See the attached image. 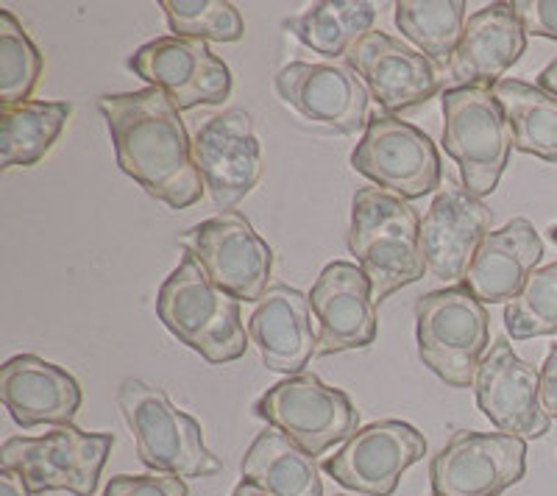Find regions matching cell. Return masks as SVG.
Returning a JSON list of instances; mask_svg holds the SVG:
<instances>
[{
  "label": "cell",
  "mask_w": 557,
  "mask_h": 496,
  "mask_svg": "<svg viewBox=\"0 0 557 496\" xmlns=\"http://www.w3.org/2000/svg\"><path fill=\"white\" fill-rule=\"evenodd\" d=\"M0 399L23 430L73 426L82 408V385L62 365L37 355H17L0 369Z\"/></svg>",
  "instance_id": "obj_20"
},
{
  "label": "cell",
  "mask_w": 557,
  "mask_h": 496,
  "mask_svg": "<svg viewBox=\"0 0 557 496\" xmlns=\"http://www.w3.org/2000/svg\"><path fill=\"white\" fill-rule=\"evenodd\" d=\"M444 148L471 196H491L505 173L513 132L494 89L451 87L444 96Z\"/></svg>",
  "instance_id": "obj_6"
},
{
  "label": "cell",
  "mask_w": 557,
  "mask_h": 496,
  "mask_svg": "<svg viewBox=\"0 0 557 496\" xmlns=\"http://www.w3.org/2000/svg\"><path fill=\"white\" fill-rule=\"evenodd\" d=\"M539 87L546 89V92H552V96H557V57L552 59L549 67L539 76Z\"/></svg>",
  "instance_id": "obj_36"
},
{
  "label": "cell",
  "mask_w": 557,
  "mask_h": 496,
  "mask_svg": "<svg viewBox=\"0 0 557 496\" xmlns=\"http://www.w3.org/2000/svg\"><path fill=\"white\" fill-rule=\"evenodd\" d=\"M513 7L527 34L557 42V0H516Z\"/></svg>",
  "instance_id": "obj_33"
},
{
  "label": "cell",
  "mask_w": 557,
  "mask_h": 496,
  "mask_svg": "<svg viewBox=\"0 0 557 496\" xmlns=\"http://www.w3.org/2000/svg\"><path fill=\"white\" fill-rule=\"evenodd\" d=\"M157 315L184 346L212 365L240 360L251 340L240 321V301L209 280L190 248L159 287Z\"/></svg>",
  "instance_id": "obj_2"
},
{
  "label": "cell",
  "mask_w": 557,
  "mask_h": 496,
  "mask_svg": "<svg viewBox=\"0 0 557 496\" xmlns=\"http://www.w3.org/2000/svg\"><path fill=\"white\" fill-rule=\"evenodd\" d=\"M491 210L466 187H446L437 193L421 221V255L426 271L451 287L466 280L482 240L491 235Z\"/></svg>",
  "instance_id": "obj_17"
},
{
  "label": "cell",
  "mask_w": 557,
  "mask_h": 496,
  "mask_svg": "<svg viewBox=\"0 0 557 496\" xmlns=\"http://www.w3.org/2000/svg\"><path fill=\"white\" fill-rule=\"evenodd\" d=\"M418 355L451 388H474L487 355V310L466 285L432 290L416 301Z\"/></svg>",
  "instance_id": "obj_5"
},
{
  "label": "cell",
  "mask_w": 557,
  "mask_h": 496,
  "mask_svg": "<svg viewBox=\"0 0 557 496\" xmlns=\"http://www.w3.org/2000/svg\"><path fill=\"white\" fill-rule=\"evenodd\" d=\"M524 471V441L462 430L432 460V496H499L521 483Z\"/></svg>",
  "instance_id": "obj_11"
},
{
  "label": "cell",
  "mask_w": 557,
  "mask_h": 496,
  "mask_svg": "<svg viewBox=\"0 0 557 496\" xmlns=\"http://www.w3.org/2000/svg\"><path fill=\"white\" fill-rule=\"evenodd\" d=\"M426 441L405 421H376L362 426L343 449L323 460V471L343 488L366 496H391L401 474L424 460Z\"/></svg>",
  "instance_id": "obj_14"
},
{
  "label": "cell",
  "mask_w": 557,
  "mask_h": 496,
  "mask_svg": "<svg viewBox=\"0 0 557 496\" xmlns=\"http://www.w3.org/2000/svg\"><path fill=\"white\" fill-rule=\"evenodd\" d=\"M346 59L385 112L421 107L437 92V73L430 59L382 32L362 37Z\"/></svg>",
  "instance_id": "obj_19"
},
{
  "label": "cell",
  "mask_w": 557,
  "mask_h": 496,
  "mask_svg": "<svg viewBox=\"0 0 557 496\" xmlns=\"http://www.w3.org/2000/svg\"><path fill=\"white\" fill-rule=\"evenodd\" d=\"M396 26L430 62L446 64L466 28V0H399Z\"/></svg>",
  "instance_id": "obj_28"
},
{
  "label": "cell",
  "mask_w": 557,
  "mask_h": 496,
  "mask_svg": "<svg viewBox=\"0 0 557 496\" xmlns=\"http://www.w3.org/2000/svg\"><path fill=\"white\" fill-rule=\"evenodd\" d=\"M193 160L218 210L232 212L260 185L265 171L253 117L246 109H226L223 115L209 117L193 140Z\"/></svg>",
  "instance_id": "obj_12"
},
{
  "label": "cell",
  "mask_w": 557,
  "mask_h": 496,
  "mask_svg": "<svg viewBox=\"0 0 557 496\" xmlns=\"http://www.w3.org/2000/svg\"><path fill=\"white\" fill-rule=\"evenodd\" d=\"M232 496H271V494H265L262 488H257V485H251V483H246V480H243V483L237 485L235 491H232Z\"/></svg>",
  "instance_id": "obj_37"
},
{
  "label": "cell",
  "mask_w": 557,
  "mask_h": 496,
  "mask_svg": "<svg viewBox=\"0 0 557 496\" xmlns=\"http://www.w3.org/2000/svg\"><path fill=\"white\" fill-rule=\"evenodd\" d=\"M541 405L549 419H557V346H552L541 365Z\"/></svg>",
  "instance_id": "obj_34"
},
{
  "label": "cell",
  "mask_w": 557,
  "mask_h": 496,
  "mask_svg": "<svg viewBox=\"0 0 557 496\" xmlns=\"http://www.w3.org/2000/svg\"><path fill=\"white\" fill-rule=\"evenodd\" d=\"M42 76V53L9 9H0V103L28 101Z\"/></svg>",
  "instance_id": "obj_29"
},
{
  "label": "cell",
  "mask_w": 557,
  "mask_h": 496,
  "mask_svg": "<svg viewBox=\"0 0 557 496\" xmlns=\"http://www.w3.org/2000/svg\"><path fill=\"white\" fill-rule=\"evenodd\" d=\"M248 337L260 349L265 369L296 376L318 355L310 296L296 287L271 285L248 319Z\"/></svg>",
  "instance_id": "obj_21"
},
{
  "label": "cell",
  "mask_w": 557,
  "mask_h": 496,
  "mask_svg": "<svg viewBox=\"0 0 557 496\" xmlns=\"http://www.w3.org/2000/svg\"><path fill=\"white\" fill-rule=\"evenodd\" d=\"M173 37L237 42L246 34L235 3L226 0H165L162 3Z\"/></svg>",
  "instance_id": "obj_31"
},
{
  "label": "cell",
  "mask_w": 557,
  "mask_h": 496,
  "mask_svg": "<svg viewBox=\"0 0 557 496\" xmlns=\"http://www.w3.org/2000/svg\"><path fill=\"white\" fill-rule=\"evenodd\" d=\"M348 248L371 282L374 301H385L401 287L424 276L421 221L405 198L380 187L357 190L351 201Z\"/></svg>",
  "instance_id": "obj_3"
},
{
  "label": "cell",
  "mask_w": 557,
  "mask_h": 496,
  "mask_svg": "<svg viewBox=\"0 0 557 496\" xmlns=\"http://www.w3.org/2000/svg\"><path fill=\"white\" fill-rule=\"evenodd\" d=\"M128 67L143 82L162 89L178 112L203 103L215 107L232 96V71L203 39H153L128 59Z\"/></svg>",
  "instance_id": "obj_13"
},
{
  "label": "cell",
  "mask_w": 557,
  "mask_h": 496,
  "mask_svg": "<svg viewBox=\"0 0 557 496\" xmlns=\"http://www.w3.org/2000/svg\"><path fill=\"white\" fill-rule=\"evenodd\" d=\"M507 335L513 340L557 335V262L539 268L505 310Z\"/></svg>",
  "instance_id": "obj_30"
},
{
  "label": "cell",
  "mask_w": 557,
  "mask_h": 496,
  "mask_svg": "<svg viewBox=\"0 0 557 496\" xmlns=\"http://www.w3.org/2000/svg\"><path fill=\"white\" fill-rule=\"evenodd\" d=\"M341 496H346V494H341Z\"/></svg>",
  "instance_id": "obj_39"
},
{
  "label": "cell",
  "mask_w": 557,
  "mask_h": 496,
  "mask_svg": "<svg viewBox=\"0 0 557 496\" xmlns=\"http://www.w3.org/2000/svg\"><path fill=\"white\" fill-rule=\"evenodd\" d=\"M98 109L112 132L117 165L148 196L171 210H187L201 201L207 187L193 160L190 134L162 89L103 96Z\"/></svg>",
  "instance_id": "obj_1"
},
{
  "label": "cell",
  "mask_w": 557,
  "mask_h": 496,
  "mask_svg": "<svg viewBox=\"0 0 557 496\" xmlns=\"http://www.w3.org/2000/svg\"><path fill=\"white\" fill-rule=\"evenodd\" d=\"M187 248L207 276L237 301H260L271 290L273 248L253 232L240 212H221L193 226Z\"/></svg>",
  "instance_id": "obj_10"
},
{
  "label": "cell",
  "mask_w": 557,
  "mask_h": 496,
  "mask_svg": "<svg viewBox=\"0 0 557 496\" xmlns=\"http://www.w3.org/2000/svg\"><path fill=\"white\" fill-rule=\"evenodd\" d=\"M73 107L64 101H23L0 109V162L32 168L45 160L67 126Z\"/></svg>",
  "instance_id": "obj_25"
},
{
  "label": "cell",
  "mask_w": 557,
  "mask_h": 496,
  "mask_svg": "<svg viewBox=\"0 0 557 496\" xmlns=\"http://www.w3.org/2000/svg\"><path fill=\"white\" fill-rule=\"evenodd\" d=\"M476 405L482 416L505 435L521 441L544 438L552 419L541 405V371L524 363L507 337H499L474 380Z\"/></svg>",
  "instance_id": "obj_15"
},
{
  "label": "cell",
  "mask_w": 557,
  "mask_h": 496,
  "mask_svg": "<svg viewBox=\"0 0 557 496\" xmlns=\"http://www.w3.org/2000/svg\"><path fill=\"white\" fill-rule=\"evenodd\" d=\"M253 410L312 458L360 433V413L351 399L343 390L323 385L315 374L276 382L257 399Z\"/></svg>",
  "instance_id": "obj_7"
},
{
  "label": "cell",
  "mask_w": 557,
  "mask_h": 496,
  "mask_svg": "<svg viewBox=\"0 0 557 496\" xmlns=\"http://www.w3.org/2000/svg\"><path fill=\"white\" fill-rule=\"evenodd\" d=\"M357 173L380 190L412 201L441 187V157L430 134L396 115H374L351 153Z\"/></svg>",
  "instance_id": "obj_9"
},
{
  "label": "cell",
  "mask_w": 557,
  "mask_h": 496,
  "mask_svg": "<svg viewBox=\"0 0 557 496\" xmlns=\"http://www.w3.org/2000/svg\"><path fill=\"white\" fill-rule=\"evenodd\" d=\"M117 405L132 426L139 460L151 471H168L187 480L212 478L223 469L203 444L201 424L178 410L162 388L143 380H123Z\"/></svg>",
  "instance_id": "obj_4"
},
{
  "label": "cell",
  "mask_w": 557,
  "mask_h": 496,
  "mask_svg": "<svg viewBox=\"0 0 557 496\" xmlns=\"http://www.w3.org/2000/svg\"><path fill=\"white\" fill-rule=\"evenodd\" d=\"M103 496H187V483L168 471L117 474L109 480Z\"/></svg>",
  "instance_id": "obj_32"
},
{
  "label": "cell",
  "mask_w": 557,
  "mask_h": 496,
  "mask_svg": "<svg viewBox=\"0 0 557 496\" xmlns=\"http://www.w3.org/2000/svg\"><path fill=\"white\" fill-rule=\"evenodd\" d=\"M0 496H32V488L20 471L0 469Z\"/></svg>",
  "instance_id": "obj_35"
},
{
  "label": "cell",
  "mask_w": 557,
  "mask_h": 496,
  "mask_svg": "<svg viewBox=\"0 0 557 496\" xmlns=\"http://www.w3.org/2000/svg\"><path fill=\"white\" fill-rule=\"evenodd\" d=\"M376 20L374 3L362 0H326L312 3L307 12L287 20L285 26L296 34L307 48L326 59L348 57V51L371 34Z\"/></svg>",
  "instance_id": "obj_27"
},
{
  "label": "cell",
  "mask_w": 557,
  "mask_h": 496,
  "mask_svg": "<svg viewBox=\"0 0 557 496\" xmlns=\"http://www.w3.org/2000/svg\"><path fill=\"white\" fill-rule=\"evenodd\" d=\"M276 92L298 117L335 134L368 126V87L351 67L293 62L276 73Z\"/></svg>",
  "instance_id": "obj_16"
},
{
  "label": "cell",
  "mask_w": 557,
  "mask_h": 496,
  "mask_svg": "<svg viewBox=\"0 0 557 496\" xmlns=\"http://www.w3.org/2000/svg\"><path fill=\"white\" fill-rule=\"evenodd\" d=\"M112 446V433L57 426L45 438H9L0 449V466L20 471L32 494L70 491L76 496H92Z\"/></svg>",
  "instance_id": "obj_8"
},
{
  "label": "cell",
  "mask_w": 557,
  "mask_h": 496,
  "mask_svg": "<svg viewBox=\"0 0 557 496\" xmlns=\"http://www.w3.org/2000/svg\"><path fill=\"white\" fill-rule=\"evenodd\" d=\"M527 51V32L513 3H487L466 20L449 73L460 87L494 89Z\"/></svg>",
  "instance_id": "obj_22"
},
{
  "label": "cell",
  "mask_w": 557,
  "mask_h": 496,
  "mask_svg": "<svg viewBox=\"0 0 557 496\" xmlns=\"http://www.w3.org/2000/svg\"><path fill=\"white\" fill-rule=\"evenodd\" d=\"M494 96L505 109L516 151L557 162V96L519 78H502Z\"/></svg>",
  "instance_id": "obj_26"
},
{
  "label": "cell",
  "mask_w": 557,
  "mask_h": 496,
  "mask_svg": "<svg viewBox=\"0 0 557 496\" xmlns=\"http://www.w3.org/2000/svg\"><path fill=\"white\" fill-rule=\"evenodd\" d=\"M541 257H544V243L539 232L532 230L530 221L516 218L482 240L462 285L482 305H510L524 290L530 276L539 271Z\"/></svg>",
  "instance_id": "obj_23"
},
{
  "label": "cell",
  "mask_w": 557,
  "mask_h": 496,
  "mask_svg": "<svg viewBox=\"0 0 557 496\" xmlns=\"http://www.w3.org/2000/svg\"><path fill=\"white\" fill-rule=\"evenodd\" d=\"M243 480L271 496H323L321 474L312 455L293 444L276 426L253 438L240 463Z\"/></svg>",
  "instance_id": "obj_24"
},
{
  "label": "cell",
  "mask_w": 557,
  "mask_h": 496,
  "mask_svg": "<svg viewBox=\"0 0 557 496\" xmlns=\"http://www.w3.org/2000/svg\"><path fill=\"white\" fill-rule=\"evenodd\" d=\"M374 293L355 262H330L312 285L310 307L318 321V355L366 349L376 340Z\"/></svg>",
  "instance_id": "obj_18"
},
{
  "label": "cell",
  "mask_w": 557,
  "mask_h": 496,
  "mask_svg": "<svg viewBox=\"0 0 557 496\" xmlns=\"http://www.w3.org/2000/svg\"><path fill=\"white\" fill-rule=\"evenodd\" d=\"M549 235H552V240L557 243V226H552V230H549Z\"/></svg>",
  "instance_id": "obj_38"
}]
</instances>
